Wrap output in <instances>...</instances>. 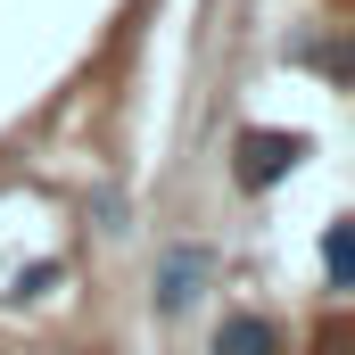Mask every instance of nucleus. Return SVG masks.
<instances>
[{
  "instance_id": "7ed1b4c3",
  "label": "nucleus",
  "mask_w": 355,
  "mask_h": 355,
  "mask_svg": "<svg viewBox=\"0 0 355 355\" xmlns=\"http://www.w3.org/2000/svg\"><path fill=\"white\" fill-rule=\"evenodd\" d=\"M215 355H281V331H272L265 314H232L215 331Z\"/></svg>"
},
{
  "instance_id": "20e7f679",
  "label": "nucleus",
  "mask_w": 355,
  "mask_h": 355,
  "mask_svg": "<svg viewBox=\"0 0 355 355\" xmlns=\"http://www.w3.org/2000/svg\"><path fill=\"white\" fill-rule=\"evenodd\" d=\"M322 265H331V289H347V272H355V240H347V223H331V240H322Z\"/></svg>"
},
{
  "instance_id": "f03ea898",
  "label": "nucleus",
  "mask_w": 355,
  "mask_h": 355,
  "mask_svg": "<svg viewBox=\"0 0 355 355\" xmlns=\"http://www.w3.org/2000/svg\"><path fill=\"white\" fill-rule=\"evenodd\" d=\"M198 272H207L198 248H174V257H166V272H157V314H182V306L198 297Z\"/></svg>"
},
{
  "instance_id": "f257e3e1",
  "label": "nucleus",
  "mask_w": 355,
  "mask_h": 355,
  "mask_svg": "<svg viewBox=\"0 0 355 355\" xmlns=\"http://www.w3.org/2000/svg\"><path fill=\"white\" fill-rule=\"evenodd\" d=\"M297 157H306V132H240V182L248 190H272Z\"/></svg>"
}]
</instances>
